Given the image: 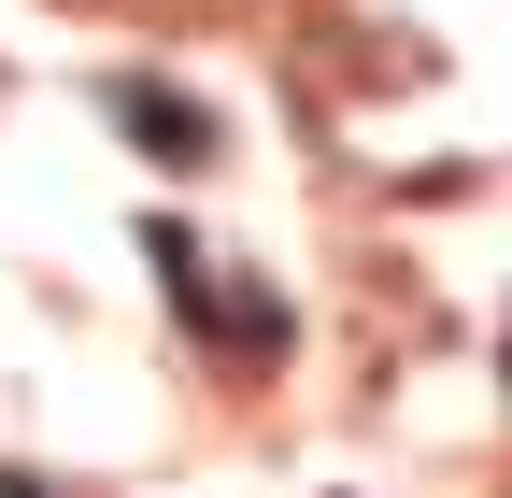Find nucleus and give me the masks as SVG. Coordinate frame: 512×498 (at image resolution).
I'll return each instance as SVG.
<instances>
[{
    "label": "nucleus",
    "instance_id": "obj_1",
    "mask_svg": "<svg viewBox=\"0 0 512 498\" xmlns=\"http://www.w3.org/2000/svg\"><path fill=\"white\" fill-rule=\"evenodd\" d=\"M157 271H171V299H185V314H200L228 356H285V299H271V285H228L185 228H157Z\"/></svg>",
    "mask_w": 512,
    "mask_h": 498
},
{
    "label": "nucleus",
    "instance_id": "obj_2",
    "mask_svg": "<svg viewBox=\"0 0 512 498\" xmlns=\"http://www.w3.org/2000/svg\"><path fill=\"white\" fill-rule=\"evenodd\" d=\"M100 114H114L128 143H157L171 171H200V157H214V114L185 100V86H157V72H114V86H100Z\"/></svg>",
    "mask_w": 512,
    "mask_h": 498
},
{
    "label": "nucleus",
    "instance_id": "obj_3",
    "mask_svg": "<svg viewBox=\"0 0 512 498\" xmlns=\"http://www.w3.org/2000/svg\"><path fill=\"white\" fill-rule=\"evenodd\" d=\"M0 498H43V484H29V470H0Z\"/></svg>",
    "mask_w": 512,
    "mask_h": 498
}]
</instances>
